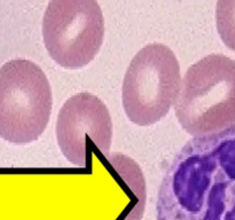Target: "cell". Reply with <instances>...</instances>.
Listing matches in <instances>:
<instances>
[{
    "label": "cell",
    "mask_w": 235,
    "mask_h": 220,
    "mask_svg": "<svg viewBox=\"0 0 235 220\" xmlns=\"http://www.w3.org/2000/svg\"><path fill=\"white\" fill-rule=\"evenodd\" d=\"M216 23L223 43L235 52V0L217 1Z\"/></svg>",
    "instance_id": "7"
},
{
    "label": "cell",
    "mask_w": 235,
    "mask_h": 220,
    "mask_svg": "<svg viewBox=\"0 0 235 220\" xmlns=\"http://www.w3.org/2000/svg\"><path fill=\"white\" fill-rule=\"evenodd\" d=\"M181 87L180 64L164 44L144 46L125 72L122 103L127 118L139 126L163 119L176 103Z\"/></svg>",
    "instance_id": "4"
},
{
    "label": "cell",
    "mask_w": 235,
    "mask_h": 220,
    "mask_svg": "<svg viewBox=\"0 0 235 220\" xmlns=\"http://www.w3.org/2000/svg\"><path fill=\"white\" fill-rule=\"evenodd\" d=\"M52 88L34 62L15 59L0 68V138L16 144L36 141L52 112Z\"/></svg>",
    "instance_id": "3"
},
{
    "label": "cell",
    "mask_w": 235,
    "mask_h": 220,
    "mask_svg": "<svg viewBox=\"0 0 235 220\" xmlns=\"http://www.w3.org/2000/svg\"><path fill=\"white\" fill-rule=\"evenodd\" d=\"M182 130L193 137L235 124V60L210 54L188 68L174 103Z\"/></svg>",
    "instance_id": "2"
},
{
    "label": "cell",
    "mask_w": 235,
    "mask_h": 220,
    "mask_svg": "<svg viewBox=\"0 0 235 220\" xmlns=\"http://www.w3.org/2000/svg\"><path fill=\"white\" fill-rule=\"evenodd\" d=\"M157 220H235V124L194 137L169 164Z\"/></svg>",
    "instance_id": "1"
},
{
    "label": "cell",
    "mask_w": 235,
    "mask_h": 220,
    "mask_svg": "<svg viewBox=\"0 0 235 220\" xmlns=\"http://www.w3.org/2000/svg\"><path fill=\"white\" fill-rule=\"evenodd\" d=\"M56 140L61 153L78 168L88 164V149L95 147L108 157L112 140V122L107 105L88 92L69 98L56 120Z\"/></svg>",
    "instance_id": "6"
},
{
    "label": "cell",
    "mask_w": 235,
    "mask_h": 220,
    "mask_svg": "<svg viewBox=\"0 0 235 220\" xmlns=\"http://www.w3.org/2000/svg\"><path fill=\"white\" fill-rule=\"evenodd\" d=\"M105 20L96 0H49L43 19V39L60 67L80 69L100 51Z\"/></svg>",
    "instance_id": "5"
}]
</instances>
